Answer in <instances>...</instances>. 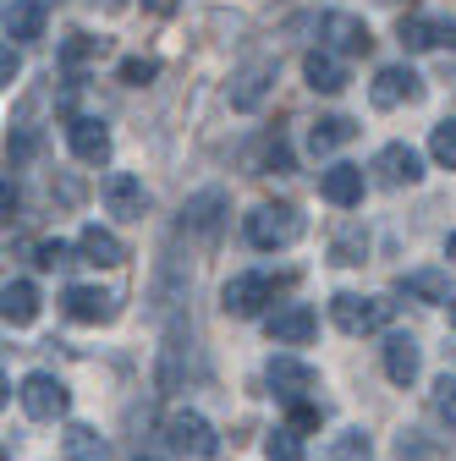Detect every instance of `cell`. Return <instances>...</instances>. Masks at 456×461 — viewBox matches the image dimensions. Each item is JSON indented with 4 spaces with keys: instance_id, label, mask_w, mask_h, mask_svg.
<instances>
[{
    "instance_id": "13",
    "label": "cell",
    "mask_w": 456,
    "mask_h": 461,
    "mask_svg": "<svg viewBox=\"0 0 456 461\" xmlns=\"http://www.w3.org/2000/svg\"><path fill=\"white\" fill-rule=\"evenodd\" d=\"M374 110H396V104H418L424 99V77L402 61V67H379V77L369 83Z\"/></svg>"
},
{
    "instance_id": "23",
    "label": "cell",
    "mask_w": 456,
    "mask_h": 461,
    "mask_svg": "<svg viewBox=\"0 0 456 461\" xmlns=\"http://www.w3.org/2000/svg\"><path fill=\"white\" fill-rule=\"evenodd\" d=\"M78 253H83V264H99V269H116V264H127V248H122V237H116V230H105V225H83Z\"/></svg>"
},
{
    "instance_id": "32",
    "label": "cell",
    "mask_w": 456,
    "mask_h": 461,
    "mask_svg": "<svg viewBox=\"0 0 456 461\" xmlns=\"http://www.w3.org/2000/svg\"><path fill=\"white\" fill-rule=\"evenodd\" d=\"M429 407H434V418H440L445 429H456V379H451V374H445V379H434Z\"/></svg>"
},
{
    "instance_id": "30",
    "label": "cell",
    "mask_w": 456,
    "mask_h": 461,
    "mask_svg": "<svg viewBox=\"0 0 456 461\" xmlns=\"http://www.w3.org/2000/svg\"><path fill=\"white\" fill-rule=\"evenodd\" d=\"M324 461H374V439L363 429H341L330 445H324Z\"/></svg>"
},
{
    "instance_id": "12",
    "label": "cell",
    "mask_w": 456,
    "mask_h": 461,
    "mask_svg": "<svg viewBox=\"0 0 456 461\" xmlns=\"http://www.w3.org/2000/svg\"><path fill=\"white\" fill-rule=\"evenodd\" d=\"M369 170H374L379 187H418V182H424V154L407 149V143H385Z\"/></svg>"
},
{
    "instance_id": "27",
    "label": "cell",
    "mask_w": 456,
    "mask_h": 461,
    "mask_svg": "<svg viewBox=\"0 0 456 461\" xmlns=\"http://www.w3.org/2000/svg\"><path fill=\"white\" fill-rule=\"evenodd\" d=\"M61 445H67V461H110V439L88 423H67Z\"/></svg>"
},
{
    "instance_id": "26",
    "label": "cell",
    "mask_w": 456,
    "mask_h": 461,
    "mask_svg": "<svg viewBox=\"0 0 456 461\" xmlns=\"http://www.w3.org/2000/svg\"><path fill=\"white\" fill-rule=\"evenodd\" d=\"M358 138V122L352 115H319V122L308 127V149L314 154H335L341 143H352Z\"/></svg>"
},
{
    "instance_id": "8",
    "label": "cell",
    "mask_w": 456,
    "mask_h": 461,
    "mask_svg": "<svg viewBox=\"0 0 456 461\" xmlns=\"http://www.w3.org/2000/svg\"><path fill=\"white\" fill-rule=\"evenodd\" d=\"M17 401H23V412H28L33 423H55V418H67L72 390L55 379V374H28V379L17 384Z\"/></svg>"
},
{
    "instance_id": "5",
    "label": "cell",
    "mask_w": 456,
    "mask_h": 461,
    "mask_svg": "<svg viewBox=\"0 0 456 461\" xmlns=\"http://www.w3.org/2000/svg\"><path fill=\"white\" fill-rule=\"evenodd\" d=\"M165 445L170 456H182V461H214L220 450V434L204 412H170L165 418Z\"/></svg>"
},
{
    "instance_id": "44",
    "label": "cell",
    "mask_w": 456,
    "mask_h": 461,
    "mask_svg": "<svg viewBox=\"0 0 456 461\" xmlns=\"http://www.w3.org/2000/svg\"><path fill=\"white\" fill-rule=\"evenodd\" d=\"M445 258L456 264V230H451V237H445Z\"/></svg>"
},
{
    "instance_id": "31",
    "label": "cell",
    "mask_w": 456,
    "mask_h": 461,
    "mask_svg": "<svg viewBox=\"0 0 456 461\" xmlns=\"http://www.w3.org/2000/svg\"><path fill=\"white\" fill-rule=\"evenodd\" d=\"M429 159H434L440 170H456V122H440V127L429 132Z\"/></svg>"
},
{
    "instance_id": "9",
    "label": "cell",
    "mask_w": 456,
    "mask_h": 461,
    "mask_svg": "<svg viewBox=\"0 0 456 461\" xmlns=\"http://www.w3.org/2000/svg\"><path fill=\"white\" fill-rule=\"evenodd\" d=\"M275 77H280V61H275V55H253V61H242V67L232 72V110H259V104L269 99Z\"/></svg>"
},
{
    "instance_id": "10",
    "label": "cell",
    "mask_w": 456,
    "mask_h": 461,
    "mask_svg": "<svg viewBox=\"0 0 456 461\" xmlns=\"http://www.w3.org/2000/svg\"><path fill=\"white\" fill-rule=\"evenodd\" d=\"M264 384H269V395H280L287 407H303V401L319 390V374L303 363V357H269V368H264Z\"/></svg>"
},
{
    "instance_id": "46",
    "label": "cell",
    "mask_w": 456,
    "mask_h": 461,
    "mask_svg": "<svg viewBox=\"0 0 456 461\" xmlns=\"http://www.w3.org/2000/svg\"><path fill=\"white\" fill-rule=\"evenodd\" d=\"M138 461H154V456H138Z\"/></svg>"
},
{
    "instance_id": "34",
    "label": "cell",
    "mask_w": 456,
    "mask_h": 461,
    "mask_svg": "<svg viewBox=\"0 0 456 461\" xmlns=\"http://www.w3.org/2000/svg\"><path fill=\"white\" fill-rule=\"evenodd\" d=\"M94 50H99V39H88V33H67V44H61V67H67V72H78Z\"/></svg>"
},
{
    "instance_id": "21",
    "label": "cell",
    "mask_w": 456,
    "mask_h": 461,
    "mask_svg": "<svg viewBox=\"0 0 456 461\" xmlns=\"http://www.w3.org/2000/svg\"><path fill=\"white\" fill-rule=\"evenodd\" d=\"M303 77H308V88L314 94H341V88H347L352 83V72H347V61H341V55L335 50H308L303 55Z\"/></svg>"
},
{
    "instance_id": "17",
    "label": "cell",
    "mask_w": 456,
    "mask_h": 461,
    "mask_svg": "<svg viewBox=\"0 0 456 461\" xmlns=\"http://www.w3.org/2000/svg\"><path fill=\"white\" fill-rule=\"evenodd\" d=\"M379 357H385V379H390V384H402V390H407V384L418 379V368H424V352H418V340H413L407 330H390Z\"/></svg>"
},
{
    "instance_id": "38",
    "label": "cell",
    "mask_w": 456,
    "mask_h": 461,
    "mask_svg": "<svg viewBox=\"0 0 456 461\" xmlns=\"http://www.w3.org/2000/svg\"><path fill=\"white\" fill-rule=\"evenodd\" d=\"M33 264H39V269H55V264H72V258H67V242H39V248H33Z\"/></svg>"
},
{
    "instance_id": "19",
    "label": "cell",
    "mask_w": 456,
    "mask_h": 461,
    "mask_svg": "<svg viewBox=\"0 0 456 461\" xmlns=\"http://www.w3.org/2000/svg\"><path fill=\"white\" fill-rule=\"evenodd\" d=\"M61 308H67L72 324H110V319H116V297L99 292V285H67Z\"/></svg>"
},
{
    "instance_id": "45",
    "label": "cell",
    "mask_w": 456,
    "mask_h": 461,
    "mask_svg": "<svg viewBox=\"0 0 456 461\" xmlns=\"http://www.w3.org/2000/svg\"><path fill=\"white\" fill-rule=\"evenodd\" d=\"M451 324H456V303H451Z\"/></svg>"
},
{
    "instance_id": "43",
    "label": "cell",
    "mask_w": 456,
    "mask_h": 461,
    "mask_svg": "<svg viewBox=\"0 0 456 461\" xmlns=\"http://www.w3.org/2000/svg\"><path fill=\"white\" fill-rule=\"evenodd\" d=\"M143 6H149V12H160V17H165V12H177V0H143Z\"/></svg>"
},
{
    "instance_id": "22",
    "label": "cell",
    "mask_w": 456,
    "mask_h": 461,
    "mask_svg": "<svg viewBox=\"0 0 456 461\" xmlns=\"http://www.w3.org/2000/svg\"><path fill=\"white\" fill-rule=\"evenodd\" d=\"M402 44L407 50H456V23H445V17H402Z\"/></svg>"
},
{
    "instance_id": "16",
    "label": "cell",
    "mask_w": 456,
    "mask_h": 461,
    "mask_svg": "<svg viewBox=\"0 0 456 461\" xmlns=\"http://www.w3.org/2000/svg\"><path fill=\"white\" fill-rule=\"evenodd\" d=\"M314 335H319V313L308 303H287V308L269 313V340L275 346H308Z\"/></svg>"
},
{
    "instance_id": "24",
    "label": "cell",
    "mask_w": 456,
    "mask_h": 461,
    "mask_svg": "<svg viewBox=\"0 0 456 461\" xmlns=\"http://www.w3.org/2000/svg\"><path fill=\"white\" fill-rule=\"evenodd\" d=\"M44 0H12L6 6V44H33L44 39Z\"/></svg>"
},
{
    "instance_id": "36",
    "label": "cell",
    "mask_w": 456,
    "mask_h": 461,
    "mask_svg": "<svg viewBox=\"0 0 456 461\" xmlns=\"http://www.w3.org/2000/svg\"><path fill=\"white\" fill-rule=\"evenodd\" d=\"M160 72V61H143V55H132V61H122V83H132V88H143L149 77Z\"/></svg>"
},
{
    "instance_id": "18",
    "label": "cell",
    "mask_w": 456,
    "mask_h": 461,
    "mask_svg": "<svg viewBox=\"0 0 456 461\" xmlns=\"http://www.w3.org/2000/svg\"><path fill=\"white\" fill-rule=\"evenodd\" d=\"M67 143L83 165H105L110 159V127L99 122V115H72L67 122Z\"/></svg>"
},
{
    "instance_id": "20",
    "label": "cell",
    "mask_w": 456,
    "mask_h": 461,
    "mask_svg": "<svg viewBox=\"0 0 456 461\" xmlns=\"http://www.w3.org/2000/svg\"><path fill=\"white\" fill-rule=\"evenodd\" d=\"M396 292H402L407 303H429V308H440V303L451 308V303H456V297H451V275L434 269V264H429V269H407L402 280H396Z\"/></svg>"
},
{
    "instance_id": "37",
    "label": "cell",
    "mask_w": 456,
    "mask_h": 461,
    "mask_svg": "<svg viewBox=\"0 0 456 461\" xmlns=\"http://www.w3.org/2000/svg\"><path fill=\"white\" fill-rule=\"evenodd\" d=\"M33 143H39V138H33V127H23V132H17V138H12V143H6V165H12V170H17V165H23V159H28V154H33Z\"/></svg>"
},
{
    "instance_id": "1",
    "label": "cell",
    "mask_w": 456,
    "mask_h": 461,
    "mask_svg": "<svg viewBox=\"0 0 456 461\" xmlns=\"http://www.w3.org/2000/svg\"><path fill=\"white\" fill-rule=\"evenodd\" d=\"M303 230H308V220H303L297 203H259V209L242 214V237H248V248H259V253L292 248Z\"/></svg>"
},
{
    "instance_id": "29",
    "label": "cell",
    "mask_w": 456,
    "mask_h": 461,
    "mask_svg": "<svg viewBox=\"0 0 456 461\" xmlns=\"http://www.w3.org/2000/svg\"><path fill=\"white\" fill-rule=\"evenodd\" d=\"M396 456H402V461H451L445 439H434V434H424V429H407L402 439H396Z\"/></svg>"
},
{
    "instance_id": "39",
    "label": "cell",
    "mask_w": 456,
    "mask_h": 461,
    "mask_svg": "<svg viewBox=\"0 0 456 461\" xmlns=\"http://www.w3.org/2000/svg\"><path fill=\"white\" fill-rule=\"evenodd\" d=\"M292 434L297 429H319V407H308V401H303V407H292V423H287Z\"/></svg>"
},
{
    "instance_id": "4",
    "label": "cell",
    "mask_w": 456,
    "mask_h": 461,
    "mask_svg": "<svg viewBox=\"0 0 456 461\" xmlns=\"http://www.w3.org/2000/svg\"><path fill=\"white\" fill-rule=\"evenodd\" d=\"M330 319H335V330H347V335H379V330H390L396 303H385V297H358V292H335V297H330Z\"/></svg>"
},
{
    "instance_id": "33",
    "label": "cell",
    "mask_w": 456,
    "mask_h": 461,
    "mask_svg": "<svg viewBox=\"0 0 456 461\" xmlns=\"http://www.w3.org/2000/svg\"><path fill=\"white\" fill-rule=\"evenodd\" d=\"M264 461H303L297 434H292V429H269V439H264Z\"/></svg>"
},
{
    "instance_id": "15",
    "label": "cell",
    "mask_w": 456,
    "mask_h": 461,
    "mask_svg": "<svg viewBox=\"0 0 456 461\" xmlns=\"http://www.w3.org/2000/svg\"><path fill=\"white\" fill-rule=\"evenodd\" d=\"M319 198L335 203V209H358L363 203V165L335 159L330 170H319Z\"/></svg>"
},
{
    "instance_id": "25",
    "label": "cell",
    "mask_w": 456,
    "mask_h": 461,
    "mask_svg": "<svg viewBox=\"0 0 456 461\" xmlns=\"http://www.w3.org/2000/svg\"><path fill=\"white\" fill-rule=\"evenodd\" d=\"M0 313H6L12 330L33 324L39 319V285L33 280H6V292H0Z\"/></svg>"
},
{
    "instance_id": "35",
    "label": "cell",
    "mask_w": 456,
    "mask_h": 461,
    "mask_svg": "<svg viewBox=\"0 0 456 461\" xmlns=\"http://www.w3.org/2000/svg\"><path fill=\"white\" fill-rule=\"evenodd\" d=\"M264 170H269V176H287V170H292V149L280 143V138H269V149H264Z\"/></svg>"
},
{
    "instance_id": "3",
    "label": "cell",
    "mask_w": 456,
    "mask_h": 461,
    "mask_svg": "<svg viewBox=\"0 0 456 461\" xmlns=\"http://www.w3.org/2000/svg\"><path fill=\"white\" fill-rule=\"evenodd\" d=\"M187 292H193V264L177 248H165L160 264H154V280H149V319L177 324V308L187 303Z\"/></svg>"
},
{
    "instance_id": "11",
    "label": "cell",
    "mask_w": 456,
    "mask_h": 461,
    "mask_svg": "<svg viewBox=\"0 0 456 461\" xmlns=\"http://www.w3.org/2000/svg\"><path fill=\"white\" fill-rule=\"evenodd\" d=\"M319 33H324V50H335L341 61H352V55H369V50H374L369 23L352 17V12H324V17H319Z\"/></svg>"
},
{
    "instance_id": "2",
    "label": "cell",
    "mask_w": 456,
    "mask_h": 461,
    "mask_svg": "<svg viewBox=\"0 0 456 461\" xmlns=\"http://www.w3.org/2000/svg\"><path fill=\"white\" fill-rule=\"evenodd\" d=\"M198 340H193V324L177 319V324H165V346H160V363H154V390L160 395H177L187 390V379L198 374Z\"/></svg>"
},
{
    "instance_id": "47",
    "label": "cell",
    "mask_w": 456,
    "mask_h": 461,
    "mask_svg": "<svg viewBox=\"0 0 456 461\" xmlns=\"http://www.w3.org/2000/svg\"><path fill=\"white\" fill-rule=\"evenodd\" d=\"M44 6H50V0H44Z\"/></svg>"
},
{
    "instance_id": "14",
    "label": "cell",
    "mask_w": 456,
    "mask_h": 461,
    "mask_svg": "<svg viewBox=\"0 0 456 461\" xmlns=\"http://www.w3.org/2000/svg\"><path fill=\"white\" fill-rule=\"evenodd\" d=\"M99 193H105V209L116 220H143L149 214V187L132 176V170H110Z\"/></svg>"
},
{
    "instance_id": "6",
    "label": "cell",
    "mask_w": 456,
    "mask_h": 461,
    "mask_svg": "<svg viewBox=\"0 0 456 461\" xmlns=\"http://www.w3.org/2000/svg\"><path fill=\"white\" fill-rule=\"evenodd\" d=\"M225 214H232V198L225 187H204L182 203V220H177V237H193V242H214L225 230Z\"/></svg>"
},
{
    "instance_id": "41",
    "label": "cell",
    "mask_w": 456,
    "mask_h": 461,
    "mask_svg": "<svg viewBox=\"0 0 456 461\" xmlns=\"http://www.w3.org/2000/svg\"><path fill=\"white\" fill-rule=\"evenodd\" d=\"M17 203H23V198H17V182L6 176V187H0V209H6V214H17Z\"/></svg>"
},
{
    "instance_id": "40",
    "label": "cell",
    "mask_w": 456,
    "mask_h": 461,
    "mask_svg": "<svg viewBox=\"0 0 456 461\" xmlns=\"http://www.w3.org/2000/svg\"><path fill=\"white\" fill-rule=\"evenodd\" d=\"M17 72H23V55L6 44V55H0V77H6V83H17Z\"/></svg>"
},
{
    "instance_id": "28",
    "label": "cell",
    "mask_w": 456,
    "mask_h": 461,
    "mask_svg": "<svg viewBox=\"0 0 456 461\" xmlns=\"http://www.w3.org/2000/svg\"><path fill=\"white\" fill-rule=\"evenodd\" d=\"M363 253H369V230L358 220H347L330 237V264H363Z\"/></svg>"
},
{
    "instance_id": "7",
    "label": "cell",
    "mask_w": 456,
    "mask_h": 461,
    "mask_svg": "<svg viewBox=\"0 0 456 461\" xmlns=\"http://www.w3.org/2000/svg\"><path fill=\"white\" fill-rule=\"evenodd\" d=\"M275 275H259V269H248V275H232L220 285V308L232 313V319H259L269 303H275Z\"/></svg>"
},
{
    "instance_id": "42",
    "label": "cell",
    "mask_w": 456,
    "mask_h": 461,
    "mask_svg": "<svg viewBox=\"0 0 456 461\" xmlns=\"http://www.w3.org/2000/svg\"><path fill=\"white\" fill-rule=\"evenodd\" d=\"M55 193H61V203H78V198H83V187H78L72 176H61V187H55Z\"/></svg>"
}]
</instances>
